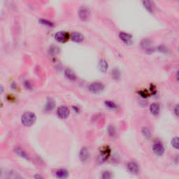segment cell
<instances>
[{"label": "cell", "mask_w": 179, "mask_h": 179, "mask_svg": "<svg viewBox=\"0 0 179 179\" xmlns=\"http://www.w3.org/2000/svg\"><path fill=\"white\" fill-rule=\"evenodd\" d=\"M37 121V116L33 112H25L21 116V123L25 127H31Z\"/></svg>", "instance_id": "6da1fadb"}, {"label": "cell", "mask_w": 179, "mask_h": 179, "mask_svg": "<svg viewBox=\"0 0 179 179\" xmlns=\"http://www.w3.org/2000/svg\"><path fill=\"white\" fill-rule=\"evenodd\" d=\"M111 155V149L109 146H103L100 150L97 157V162L99 163H104L106 162Z\"/></svg>", "instance_id": "7a4b0ae2"}, {"label": "cell", "mask_w": 179, "mask_h": 179, "mask_svg": "<svg viewBox=\"0 0 179 179\" xmlns=\"http://www.w3.org/2000/svg\"><path fill=\"white\" fill-rule=\"evenodd\" d=\"M104 89V85L100 82H94L87 86V90L92 93H99L102 92Z\"/></svg>", "instance_id": "3957f363"}, {"label": "cell", "mask_w": 179, "mask_h": 179, "mask_svg": "<svg viewBox=\"0 0 179 179\" xmlns=\"http://www.w3.org/2000/svg\"><path fill=\"white\" fill-rule=\"evenodd\" d=\"M70 111L66 106H60L57 109V115L60 119H66L69 117Z\"/></svg>", "instance_id": "277c9868"}, {"label": "cell", "mask_w": 179, "mask_h": 179, "mask_svg": "<svg viewBox=\"0 0 179 179\" xmlns=\"http://www.w3.org/2000/svg\"><path fill=\"white\" fill-rule=\"evenodd\" d=\"M153 150L154 153L156 155L162 156L164 153L165 148H164V145L162 142H160V141H156L153 146Z\"/></svg>", "instance_id": "5b68a950"}, {"label": "cell", "mask_w": 179, "mask_h": 179, "mask_svg": "<svg viewBox=\"0 0 179 179\" xmlns=\"http://www.w3.org/2000/svg\"><path fill=\"white\" fill-rule=\"evenodd\" d=\"M78 16L81 20H88L90 18V11L86 7H80L78 10Z\"/></svg>", "instance_id": "8992f818"}, {"label": "cell", "mask_w": 179, "mask_h": 179, "mask_svg": "<svg viewBox=\"0 0 179 179\" xmlns=\"http://www.w3.org/2000/svg\"><path fill=\"white\" fill-rule=\"evenodd\" d=\"M55 38L58 42L64 43L69 40V39L70 38V35L68 32L60 31L55 34Z\"/></svg>", "instance_id": "52a82bcc"}, {"label": "cell", "mask_w": 179, "mask_h": 179, "mask_svg": "<svg viewBox=\"0 0 179 179\" xmlns=\"http://www.w3.org/2000/svg\"><path fill=\"white\" fill-rule=\"evenodd\" d=\"M127 169H128V171H130L132 174L134 175H137L139 172V166L137 162H134V161L129 162L127 164Z\"/></svg>", "instance_id": "ba28073f"}, {"label": "cell", "mask_w": 179, "mask_h": 179, "mask_svg": "<svg viewBox=\"0 0 179 179\" xmlns=\"http://www.w3.org/2000/svg\"><path fill=\"white\" fill-rule=\"evenodd\" d=\"M119 38L126 44H130L132 42V36L127 32H121L119 33Z\"/></svg>", "instance_id": "9c48e42d"}, {"label": "cell", "mask_w": 179, "mask_h": 179, "mask_svg": "<svg viewBox=\"0 0 179 179\" xmlns=\"http://www.w3.org/2000/svg\"><path fill=\"white\" fill-rule=\"evenodd\" d=\"M90 157V153H89V150L86 147H83L80 150L79 153V157L80 160L81 162H85L89 159Z\"/></svg>", "instance_id": "30bf717a"}, {"label": "cell", "mask_w": 179, "mask_h": 179, "mask_svg": "<svg viewBox=\"0 0 179 179\" xmlns=\"http://www.w3.org/2000/svg\"><path fill=\"white\" fill-rule=\"evenodd\" d=\"M55 176L58 178L65 179L69 176V171L65 169H58L55 171Z\"/></svg>", "instance_id": "8fae6325"}, {"label": "cell", "mask_w": 179, "mask_h": 179, "mask_svg": "<svg viewBox=\"0 0 179 179\" xmlns=\"http://www.w3.org/2000/svg\"><path fill=\"white\" fill-rule=\"evenodd\" d=\"M70 38L71 39V40L76 43H80L84 40V37L83 35L80 34V32H74L71 33L70 35Z\"/></svg>", "instance_id": "7c38bea8"}, {"label": "cell", "mask_w": 179, "mask_h": 179, "mask_svg": "<svg viewBox=\"0 0 179 179\" xmlns=\"http://www.w3.org/2000/svg\"><path fill=\"white\" fill-rule=\"evenodd\" d=\"M141 48H142L143 49H144V51H146V52H148V51L151 52V51H153L152 43L150 40H148V39H144V40H143L142 42H141Z\"/></svg>", "instance_id": "4fadbf2b"}, {"label": "cell", "mask_w": 179, "mask_h": 179, "mask_svg": "<svg viewBox=\"0 0 179 179\" xmlns=\"http://www.w3.org/2000/svg\"><path fill=\"white\" fill-rule=\"evenodd\" d=\"M55 106V103L54 100L51 99V98H49V99H48L47 102H46V105H45L44 110L47 112L51 111H53V109H54Z\"/></svg>", "instance_id": "5bb4252c"}, {"label": "cell", "mask_w": 179, "mask_h": 179, "mask_svg": "<svg viewBox=\"0 0 179 179\" xmlns=\"http://www.w3.org/2000/svg\"><path fill=\"white\" fill-rule=\"evenodd\" d=\"M160 106L157 103H153L150 106V111L153 116H157L160 113Z\"/></svg>", "instance_id": "9a60e30c"}, {"label": "cell", "mask_w": 179, "mask_h": 179, "mask_svg": "<svg viewBox=\"0 0 179 179\" xmlns=\"http://www.w3.org/2000/svg\"><path fill=\"white\" fill-rule=\"evenodd\" d=\"M99 70L102 72H106L107 70H108L109 68V64L107 63L106 60L105 59H100L99 61Z\"/></svg>", "instance_id": "2e32d148"}, {"label": "cell", "mask_w": 179, "mask_h": 179, "mask_svg": "<svg viewBox=\"0 0 179 179\" xmlns=\"http://www.w3.org/2000/svg\"><path fill=\"white\" fill-rule=\"evenodd\" d=\"M14 152H15V153L17 155H18L19 157H23V158L25 159V160H29V157L27 156V155L25 152L23 150L22 148H20V147H17L15 148V150H14Z\"/></svg>", "instance_id": "e0dca14e"}, {"label": "cell", "mask_w": 179, "mask_h": 179, "mask_svg": "<svg viewBox=\"0 0 179 179\" xmlns=\"http://www.w3.org/2000/svg\"><path fill=\"white\" fill-rule=\"evenodd\" d=\"M64 74L65 76L67 77L69 80H75L76 79V75L74 73V71H73L71 69H67L64 71Z\"/></svg>", "instance_id": "ac0fdd59"}, {"label": "cell", "mask_w": 179, "mask_h": 179, "mask_svg": "<svg viewBox=\"0 0 179 179\" xmlns=\"http://www.w3.org/2000/svg\"><path fill=\"white\" fill-rule=\"evenodd\" d=\"M104 104L106 106V107H107V108L110 109H116L118 108V106L115 102H113V101H111V100H106L104 101Z\"/></svg>", "instance_id": "d6986e66"}, {"label": "cell", "mask_w": 179, "mask_h": 179, "mask_svg": "<svg viewBox=\"0 0 179 179\" xmlns=\"http://www.w3.org/2000/svg\"><path fill=\"white\" fill-rule=\"evenodd\" d=\"M143 4H144V7L146 8V9L147 10L148 12L152 13V12L153 11V4H152L151 1H143Z\"/></svg>", "instance_id": "ffe728a7"}, {"label": "cell", "mask_w": 179, "mask_h": 179, "mask_svg": "<svg viewBox=\"0 0 179 179\" xmlns=\"http://www.w3.org/2000/svg\"><path fill=\"white\" fill-rule=\"evenodd\" d=\"M101 179H112L113 174L111 171H104L101 173Z\"/></svg>", "instance_id": "44dd1931"}, {"label": "cell", "mask_w": 179, "mask_h": 179, "mask_svg": "<svg viewBox=\"0 0 179 179\" xmlns=\"http://www.w3.org/2000/svg\"><path fill=\"white\" fill-rule=\"evenodd\" d=\"M111 75H112V77L114 78V79L118 80L119 78H121V71H120L118 69H115L112 71Z\"/></svg>", "instance_id": "7402d4cb"}, {"label": "cell", "mask_w": 179, "mask_h": 179, "mask_svg": "<svg viewBox=\"0 0 179 179\" xmlns=\"http://www.w3.org/2000/svg\"><path fill=\"white\" fill-rule=\"evenodd\" d=\"M142 134L147 139H149L151 137V132H150V130L148 128H144L142 129Z\"/></svg>", "instance_id": "603a6c76"}, {"label": "cell", "mask_w": 179, "mask_h": 179, "mask_svg": "<svg viewBox=\"0 0 179 179\" xmlns=\"http://www.w3.org/2000/svg\"><path fill=\"white\" fill-rule=\"evenodd\" d=\"M171 146H172L173 148H176V149H178V138L176 137H173L172 139V140H171Z\"/></svg>", "instance_id": "cb8c5ba5"}, {"label": "cell", "mask_w": 179, "mask_h": 179, "mask_svg": "<svg viewBox=\"0 0 179 179\" xmlns=\"http://www.w3.org/2000/svg\"><path fill=\"white\" fill-rule=\"evenodd\" d=\"M40 23H42V24L44 25H46L48 27H52L54 26V24H53V23L51 22V21H48L47 20H44V19H41L40 20Z\"/></svg>", "instance_id": "d4e9b609"}, {"label": "cell", "mask_w": 179, "mask_h": 179, "mask_svg": "<svg viewBox=\"0 0 179 179\" xmlns=\"http://www.w3.org/2000/svg\"><path fill=\"white\" fill-rule=\"evenodd\" d=\"M108 132H109V135L114 136V134H116V130H115V128H114V127L112 126V125L109 126L108 128Z\"/></svg>", "instance_id": "484cf974"}, {"label": "cell", "mask_w": 179, "mask_h": 179, "mask_svg": "<svg viewBox=\"0 0 179 179\" xmlns=\"http://www.w3.org/2000/svg\"><path fill=\"white\" fill-rule=\"evenodd\" d=\"M173 111H174V113L176 114V116H178V105L177 104L176 106L174 107L173 109Z\"/></svg>", "instance_id": "4316f807"}, {"label": "cell", "mask_w": 179, "mask_h": 179, "mask_svg": "<svg viewBox=\"0 0 179 179\" xmlns=\"http://www.w3.org/2000/svg\"><path fill=\"white\" fill-rule=\"evenodd\" d=\"M25 85L27 88H28V89H31L32 88V85H30V83L28 81L25 82Z\"/></svg>", "instance_id": "83f0119b"}, {"label": "cell", "mask_w": 179, "mask_h": 179, "mask_svg": "<svg viewBox=\"0 0 179 179\" xmlns=\"http://www.w3.org/2000/svg\"><path fill=\"white\" fill-rule=\"evenodd\" d=\"M35 179H44L42 176H41V175H39V174H35Z\"/></svg>", "instance_id": "f1b7e54d"}, {"label": "cell", "mask_w": 179, "mask_h": 179, "mask_svg": "<svg viewBox=\"0 0 179 179\" xmlns=\"http://www.w3.org/2000/svg\"><path fill=\"white\" fill-rule=\"evenodd\" d=\"M4 90V87L0 84V94H1V93H3Z\"/></svg>", "instance_id": "f546056e"}]
</instances>
